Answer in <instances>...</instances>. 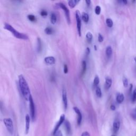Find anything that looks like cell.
Returning <instances> with one entry per match:
<instances>
[{
    "instance_id": "23",
    "label": "cell",
    "mask_w": 136,
    "mask_h": 136,
    "mask_svg": "<svg viewBox=\"0 0 136 136\" xmlns=\"http://www.w3.org/2000/svg\"><path fill=\"white\" fill-rule=\"evenodd\" d=\"M106 23L107 26V27L111 28L113 25V20L110 18H107L106 20Z\"/></svg>"
},
{
    "instance_id": "14",
    "label": "cell",
    "mask_w": 136,
    "mask_h": 136,
    "mask_svg": "<svg viewBox=\"0 0 136 136\" xmlns=\"http://www.w3.org/2000/svg\"><path fill=\"white\" fill-rule=\"evenodd\" d=\"M124 100V96L122 93H118L116 94V101L119 104H121Z\"/></svg>"
},
{
    "instance_id": "30",
    "label": "cell",
    "mask_w": 136,
    "mask_h": 136,
    "mask_svg": "<svg viewBox=\"0 0 136 136\" xmlns=\"http://www.w3.org/2000/svg\"><path fill=\"white\" fill-rule=\"evenodd\" d=\"M101 8L100 6L99 5H97L95 7V12L97 15H99L101 13Z\"/></svg>"
},
{
    "instance_id": "31",
    "label": "cell",
    "mask_w": 136,
    "mask_h": 136,
    "mask_svg": "<svg viewBox=\"0 0 136 136\" xmlns=\"http://www.w3.org/2000/svg\"><path fill=\"white\" fill-rule=\"evenodd\" d=\"M40 15L42 17H46L47 16V12L45 10H43L41 11L40 12Z\"/></svg>"
},
{
    "instance_id": "3",
    "label": "cell",
    "mask_w": 136,
    "mask_h": 136,
    "mask_svg": "<svg viewBox=\"0 0 136 136\" xmlns=\"http://www.w3.org/2000/svg\"><path fill=\"white\" fill-rule=\"evenodd\" d=\"M3 122L7 131L11 135H12L14 133V127L12 119L10 118H5L3 120Z\"/></svg>"
},
{
    "instance_id": "21",
    "label": "cell",
    "mask_w": 136,
    "mask_h": 136,
    "mask_svg": "<svg viewBox=\"0 0 136 136\" xmlns=\"http://www.w3.org/2000/svg\"><path fill=\"white\" fill-rule=\"evenodd\" d=\"M86 38L87 41L89 43H91V41L93 39V35L91 32H88L86 34Z\"/></svg>"
},
{
    "instance_id": "19",
    "label": "cell",
    "mask_w": 136,
    "mask_h": 136,
    "mask_svg": "<svg viewBox=\"0 0 136 136\" xmlns=\"http://www.w3.org/2000/svg\"><path fill=\"white\" fill-rule=\"evenodd\" d=\"M81 17L82 20H84V21L86 23H87L89 21V15L88 13H87L86 12H82V15H81Z\"/></svg>"
},
{
    "instance_id": "20",
    "label": "cell",
    "mask_w": 136,
    "mask_h": 136,
    "mask_svg": "<svg viewBox=\"0 0 136 136\" xmlns=\"http://www.w3.org/2000/svg\"><path fill=\"white\" fill-rule=\"evenodd\" d=\"M56 21H57V17H56V15L54 13H52L51 14V22L52 24H55Z\"/></svg>"
},
{
    "instance_id": "28",
    "label": "cell",
    "mask_w": 136,
    "mask_h": 136,
    "mask_svg": "<svg viewBox=\"0 0 136 136\" xmlns=\"http://www.w3.org/2000/svg\"><path fill=\"white\" fill-rule=\"evenodd\" d=\"M132 101L133 102H136V87L134 90L133 95H132Z\"/></svg>"
},
{
    "instance_id": "1",
    "label": "cell",
    "mask_w": 136,
    "mask_h": 136,
    "mask_svg": "<svg viewBox=\"0 0 136 136\" xmlns=\"http://www.w3.org/2000/svg\"><path fill=\"white\" fill-rule=\"evenodd\" d=\"M18 80L19 85L22 95H23L26 100L29 101V97L31 95V94L27 82L26 81L24 75L22 74H20L19 75Z\"/></svg>"
},
{
    "instance_id": "13",
    "label": "cell",
    "mask_w": 136,
    "mask_h": 136,
    "mask_svg": "<svg viewBox=\"0 0 136 136\" xmlns=\"http://www.w3.org/2000/svg\"><path fill=\"white\" fill-rule=\"evenodd\" d=\"M65 126L66 128V130L68 135H70L71 134V127L70 122L69 121L66 120L65 122Z\"/></svg>"
},
{
    "instance_id": "2",
    "label": "cell",
    "mask_w": 136,
    "mask_h": 136,
    "mask_svg": "<svg viewBox=\"0 0 136 136\" xmlns=\"http://www.w3.org/2000/svg\"><path fill=\"white\" fill-rule=\"evenodd\" d=\"M4 28L6 29L7 31L10 32L12 34V35L16 37L17 38L20 39H24V40H27L28 39L29 37L28 36L26 35L24 33H21L20 32H18L17 30L15 29L11 25L5 23L4 24Z\"/></svg>"
},
{
    "instance_id": "5",
    "label": "cell",
    "mask_w": 136,
    "mask_h": 136,
    "mask_svg": "<svg viewBox=\"0 0 136 136\" xmlns=\"http://www.w3.org/2000/svg\"><path fill=\"white\" fill-rule=\"evenodd\" d=\"M56 5L58 6L59 7L61 8L64 11H65L66 19H67V22H68V24L69 25H70V23H71V19H70V11H69V9H68V7L66 6V5L65 4H63V3H61V2L57 3V4H56Z\"/></svg>"
},
{
    "instance_id": "16",
    "label": "cell",
    "mask_w": 136,
    "mask_h": 136,
    "mask_svg": "<svg viewBox=\"0 0 136 136\" xmlns=\"http://www.w3.org/2000/svg\"><path fill=\"white\" fill-rule=\"evenodd\" d=\"M79 2H80L79 0H70L68 1V4L72 8H73Z\"/></svg>"
},
{
    "instance_id": "43",
    "label": "cell",
    "mask_w": 136,
    "mask_h": 136,
    "mask_svg": "<svg viewBox=\"0 0 136 136\" xmlns=\"http://www.w3.org/2000/svg\"><path fill=\"white\" fill-rule=\"evenodd\" d=\"M111 136H114V135H112Z\"/></svg>"
},
{
    "instance_id": "41",
    "label": "cell",
    "mask_w": 136,
    "mask_h": 136,
    "mask_svg": "<svg viewBox=\"0 0 136 136\" xmlns=\"http://www.w3.org/2000/svg\"><path fill=\"white\" fill-rule=\"evenodd\" d=\"M135 61L136 62V56H135Z\"/></svg>"
},
{
    "instance_id": "36",
    "label": "cell",
    "mask_w": 136,
    "mask_h": 136,
    "mask_svg": "<svg viewBox=\"0 0 136 136\" xmlns=\"http://www.w3.org/2000/svg\"><path fill=\"white\" fill-rule=\"evenodd\" d=\"M81 136H90V134L89 133H88V132L87 131H84L83 132L82 135H81Z\"/></svg>"
},
{
    "instance_id": "24",
    "label": "cell",
    "mask_w": 136,
    "mask_h": 136,
    "mask_svg": "<svg viewBox=\"0 0 136 136\" xmlns=\"http://www.w3.org/2000/svg\"><path fill=\"white\" fill-rule=\"evenodd\" d=\"M82 75L84 74L87 69V63L85 61H83L82 62Z\"/></svg>"
},
{
    "instance_id": "38",
    "label": "cell",
    "mask_w": 136,
    "mask_h": 136,
    "mask_svg": "<svg viewBox=\"0 0 136 136\" xmlns=\"http://www.w3.org/2000/svg\"><path fill=\"white\" fill-rule=\"evenodd\" d=\"M90 52V50L89 47H87L86 50V54L87 55H88Z\"/></svg>"
},
{
    "instance_id": "12",
    "label": "cell",
    "mask_w": 136,
    "mask_h": 136,
    "mask_svg": "<svg viewBox=\"0 0 136 136\" xmlns=\"http://www.w3.org/2000/svg\"><path fill=\"white\" fill-rule=\"evenodd\" d=\"M25 119H26L25 133H26V135H27L29 133V128H30V121H31L30 116L28 114L26 115Z\"/></svg>"
},
{
    "instance_id": "35",
    "label": "cell",
    "mask_w": 136,
    "mask_h": 136,
    "mask_svg": "<svg viewBox=\"0 0 136 136\" xmlns=\"http://www.w3.org/2000/svg\"><path fill=\"white\" fill-rule=\"evenodd\" d=\"M63 71H64V72H65V73H67L68 72V67L67 65H65V66H64Z\"/></svg>"
},
{
    "instance_id": "33",
    "label": "cell",
    "mask_w": 136,
    "mask_h": 136,
    "mask_svg": "<svg viewBox=\"0 0 136 136\" xmlns=\"http://www.w3.org/2000/svg\"><path fill=\"white\" fill-rule=\"evenodd\" d=\"M131 115H132V117L133 118V119H136V106L135 108V109H134V111H133V112H132Z\"/></svg>"
},
{
    "instance_id": "8",
    "label": "cell",
    "mask_w": 136,
    "mask_h": 136,
    "mask_svg": "<svg viewBox=\"0 0 136 136\" xmlns=\"http://www.w3.org/2000/svg\"><path fill=\"white\" fill-rule=\"evenodd\" d=\"M73 110L75 112V113L78 115V119H77V124L78 126H80L81 122H82V114L79 109L77 107H74L73 108Z\"/></svg>"
},
{
    "instance_id": "18",
    "label": "cell",
    "mask_w": 136,
    "mask_h": 136,
    "mask_svg": "<svg viewBox=\"0 0 136 136\" xmlns=\"http://www.w3.org/2000/svg\"><path fill=\"white\" fill-rule=\"evenodd\" d=\"M113 53V50L111 46H107L106 48V54L108 58L110 57V56L112 55Z\"/></svg>"
},
{
    "instance_id": "22",
    "label": "cell",
    "mask_w": 136,
    "mask_h": 136,
    "mask_svg": "<svg viewBox=\"0 0 136 136\" xmlns=\"http://www.w3.org/2000/svg\"><path fill=\"white\" fill-rule=\"evenodd\" d=\"M45 33L47 35H51L53 33V30L50 27H47L45 29Z\"/></svg>"
},
{
    "instance_id": "10",
    "label": "cell",
    "mask_w": 136,
    "mask_h": 136,
    "mask_svg": "<svg viewBox=\"0 0 136 136\" xmlns=\"http://www.w3.org/2000/svg\"><path fill=\"white\" fill-rule=\"evenodd\" d=\"M120 122L119 120H115L113 124V130L115 134L117 133L120 129Z\"/></svg>"
},
{
    "instance_id": "15",
    "label": "cell",
    "mask_w": 136,
    "mask_h": 136,
    "mask_svg": "<svg viewBox=\"0 0 136 136\" xmlns=\"http://www.w3.org/2000/svg\"><path fill=\"white\" fill-rule=\"evenodd\" d=\"M112 84V80L111 78L106 77L105 79V88L106 89H108L111 87Z\"/></svg>"
},
{
    "instance_id": "27",
    "label": "cell",
    "mask_w": 136,
    "mask_h": 136,
    "mask_svg": "<svg viewBox=\"0 0 136 136\" xmlns=\"http://www.w3.org/2000/svg\"><path fill=\"white\" fill-rule=\"evenodd\" d=\"M123 86L124 87H127L128 86V85H129V82H128V79L125 77H124L123 78Z\"/></svg>"
},
{
    "instance_id": "17",
    "label": "cell",
    "mask_w": 136,
    "mask_h": 136,
    "mask_svg": "<svg viewBox=\"0 0 136 136\" xmlns=\"http://www.w3.org/2000/svg\"><path fill=\"white\" fill-rule=\"evenodd\" d=\"M42 50V44L40 38H37V50L38 52L39 53Z\"/></svg>"
},
{
    "instance_id": "34",
    "label": "cell",
    "mask_w": 136,
    "mask_h": 136,
    "mask_svg": "<svg viewBox=\"0 0 136 136\" xmlns=\"http://www.w3.org/2000/svg\"><path fill=\"white\" fill-rule=\"evenodd\" d=\"M54 136H63V134H62V133L61 132V130H59L57 133H56L54 135Z\"/></svg>"
},
{
    "instance_id": "7",
    "label": "cell",
    "mask_w": 136,
    "mask_h": 136,
    "mask_svg": "<svg viewBox=\"0 0 136 136\" xmlns=\"http://www.w3.org/2000/svg\"><path fill=\"white\" fill-rule=\"evenodd\" d=\"M64 122H65V114H62L61 116H60V120H59V121L58 122V123H56V126L54 128V130H53V135H54L59 130V128L60 127V126L62 125V124Z\"/></svg>"
},
{
    "instance_id": "42",
    "label": "cell",
    "mask_w": 136,
    "mask_h": 136,
    "mask_svg": "<svg viewBox=\"0 0 136 136\" xmlns=\"http://www.w3.org/2000/svg\"><path fill=\"white\" fill-rule=\"evenodd\" d=\"M94 47H95V50H96V45H95V46H94Z\"/></svg>"
},
{
    "instance_id": "11",
    "label": "cell",
    "mask_w": 136,
    "mask_h": 136,
    "mask_svg": "<svg viewBox=\"0 0 136 136\" xmlns=\"http://www.w3.org/2000/svg\"><path fill=\"white\" fill-rule=\"evenodd\" d=\"M45 62L48 65H53L55 62V59L53 56H47L44 59Z\"/></svg>"
},
{
    "instance_id": "32",
    "label": "cell",
    "mask_w": 136,
    "mask_h": 136,
    "mask_svg": "<svg viewBox=\"0 0 136 136\" xmlns=\"http://www.w3.org/2000/svg\"><path fill=\"white\" fill-rule=\"evenodd\" d=\"M98 40H99V42H102L104 40V37L102 36L101 34L99 33V37H98Z\"/></svg>"
},
{
    "instance_id": "37",
    "label": "cell",
    "mask_w": 136,
    "mask_h": 136,
    "mask_svg": "<svg viewBox=\"0 0 136 136\" xmlns=\"http://www.w3.org/2000/svg\"><path fill=\"white\" fill-rule=\"evenodd\" d=\"M119 2L122 3V4H124V5L127 4V3H128V1H127V0H122V1H119Z\"/></svg>"
},
{
    "instance_id": "4",
    "label": "cell",
    "mask_w": 136,
    "mask_h": 136,
    "mask_svg": "<svg viewBox=\"0 0 136 136\" xmlns=\"http://www.w3.org/2000/svg\"><path fill=\"white\" fill-rule=\"evenodd\" d=\"M29 108H30V110H31L32 119L33 121H34L36 119V113L35 105V103H34V102L32 95H31L29 97Z\"/></svg>"
},
{
    "instance_id": "40",
    "label": "cell",
    "mask_w": 136,
    "mask_h": 136,
    "mask_svg": "<svg viewBox=\"0 0 136 136\" xmlns=\"http://www.w3.org/2000/svg\"><path fill=\"white\" fill-rule=\"evenodd\" d=\"M110 108H111V109H112V111H114V110H115V109H116V107H115V105H111Z\"/></svg>"
},
{
    "instance_id": "39",
    "label": "cell",
    "mask_w": 136,
    "mask_h": 136,
    "mask_svg": "<svg viewBox=\"0 0 136 136\" xmlns=\"http://www.w3.org/2000/svg\"><path fill=\"white\" fill-rule=\"evenodd\" d=\"M85 2L87 4V5L88 6H89L90 5V4H91V1H90V0H86Z\"/></svg>"
},
{
    "instance_id": "26",
    "label": "cell",
    "mask_w": 136,
    "mask_h": 136,
    "mask_svg": "<svg viewBox=\"0 0 136 136\" xmlns=\"http://www.w3.org/2000/svg\"><path fill=\"white\" fill-rule=\"evenodd\" d=\"M100 78L98 75H96L94 80V84L95 86H97L100 84Z\"/></svg>"
},
{
    "instance_id": "9",
    "label": "cell",
    "mask_w": 136,
    "mask_h": 136,
    "mask_svg": "<svg viewBox=\"0 0 136 136\" xmlns=\"http://www.w3.org/2000/svg\"><path fill=\"white\" fill-rule=\"evenodd\" d=\"M62 101L64 105V108H65V110H66L68 107V99L66 90L64 89L62 90Z\"/></svg>"
},
{
    "instance_id": "29",
    "label": "cell",
    "mask_w": 136,
    "mask_h": 136,
    "mask_svg": "<svg viewBox=\"0 0 136 136\" xmlns=\"http://www.w3.org/2000/svg\"><path fill=\"white\" fill-rule=\"evenodd\" d=\"M96 94L98 97H101L102 96V91L100 87H97L96 90Z\"/></svg>"
},
{
    "instance_id": "25",
    "label": "cell",
    "mask_w": 136,
    "mask_h": 136,
    "mask_svg": "<svg viewBox=\"0 0 136 136\" xmlns=\"http://www.w3.org/2000/svg\"><path fill=\"white\" fill-rule=\"evenodd\" d=\"M27 18L29 19V20H30L32 22H34L36 20V18L35 17V16H34L33 14H29L28 15Z\"/></svg>"
},
{
    "instance_id": "6",
    "label": "cell",
    "mask_w": 136,
    "mask_h": 136,
    "mask_svg": "<svg viewBox=\"0 0 136 136\" xmlns=\"http://www.w3.org/2000/svg\"><path fill=\"white\" fill-rule=\"evenodd\" d=\"M75 19H76L77 21V27L78 30V33L79 36H81V20L80 18V12L78 10L75 11Z\"/></svg>"
}]
</instances>
